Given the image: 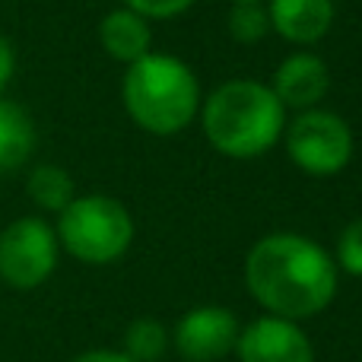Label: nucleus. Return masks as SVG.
Listing matches in <instances>:
<instances>
[{
    "mask_svg": "<svg viewBox=\"0 0 362 362\" xmlns=\"http://www.w3.org/2000/svg\"><path fill=\"white\" fill-rule=\"evenodd\" d=\"M242 362H315V350L302 327L286 318H257L238 334Z\"/></svg>",
    "mask_w": 362,
    "mask_h": 362,
    "instance_id": "nucleus-8",
    "label": "nucleus"
},
{
    "mask_svg": "<svg viewBox=\"0 0 362 362\" xmlns=\"http://www.w3.org/2000/svg\"><path fill=\"white\" fill-rule=\"evenodd\" d=\"M74 362H131L124 353H112V350H93V353H83Z\"/></svg>",
    "mask_w": 362,
    "mask_h": 362,
    "instance_id": "nucleus-19",
    "label": "nucleus"
},
{
    "mask_svg": "<svg viewBox=\"0 0 362 362\" xmlns=\"http://www.w3.org/2000/svg\"><path fill=\"white\" fill-rule=\"evenodd\" d=\"M35 150V124L29 112L10 99H0V175L13 172Z\"/></svg>",
    "mask_w": 362,
    "mask_h": 362,
    "instance_id": "nucleus-12",
    "label": "nucleus"
},
{
    "mask_svg": "<svg viewBox=\"0 0 362 362\" xmlns=\"http://www.w3.org/2000/svg\"><path fill=\"white\" fill-rule=\"evenodd\" d=\"M327 86H331L327 64L318 54L299 51V54H289L276 67L274 86L270 89L283 102V108H302V112H308V108H315L327 95Z\"/></svg>",
    "mask_w": 362,
    "mask_h": 362,
    "instance_id": "nucleus-9",
    "label": "nucleus"
},
{
    "mask_svg": "<svg viewBox=\"0 0 362 362\" xmlns=\"http://www.w3.org/2000/svg\"><path fill=\"white\" fill-rule=\"evenodd\" d=\"M238 344V321L229 308L204 305L178 321L175 346L187 362H216Z\"/></svg>",
    "mask_w": 362,
    "mask_h": 362,
    "instance_id": "nucleus-7",
    "label": "nucleus"
},
{
    "mask_svg": "<svg viewBox=\"0 0 362 362\" xmlns=\"http://www.w3.org/2000/svg\"><path fill=\"white\" fill-rule=\"evenodd\" d=\"M270 32L267 10L261 6V0H248V4H232L229 13V35L238 45H257Z\"/></svg>",
    "mask_w": 362,
    "mask_h": 362,
    "instance_id": "nucleus-15",
    "label": "nucleus"
},
{
    "mask_svg": "<svg viewBox=\"0 0 362 362\" xmlns=\"http://www.w3.org/2000/svg\"><path fill=\"white\" fill-rule=\"evenodd\" d=\"M337 264L353 276H362V219H353L337 242Z\"/></svg>",
    "mask_w": 362,
    "mask_h": 362,
    "instance_id": "nucleus-16",
    "label": "nucleus"
},
{
    "mask_svg": "<svg viewBox=\"0 0 362 362\" xmlns=\"http://www.w3.org/2000/svg\"><path fill=\"white\" fill-rule=\"evenodd\" d=\"M13 70H16V54H13V45L0 35V93L10 86Z\"/></svg>",
    "mask_w": 362,
    "mask_h": 362,
    "instance_id": "nucleus-18",
    "label": "nucleus"
},
{
    "mask_svg": "<svg viewBox=\"0 0 362 362\" xmlns=\"http://www.w3.org/2000/svg\"><path fill=\"white\" fill-rule=\"evenodd\" d=\"M134 219L127 206L105 194L74 197L57 219V245L83 264H112L131 248Z\"/></svg>",
    "mask_w": 362,
    "mask_h": 362,
    "instance_id": "nucleus-4",
    "label": "nucleus"
},
{
    "mask_svg": "<svg viewBox=\"0 0 362 362\" xmlns=\"http://www.w3.org/2000/svg\"><path fill=\"white\" fill-rule=\"evenodd\" d=\"M57 267V232L45 219L23 216L0 232V280L13 289H35Z\"/></svg>",
    "mask_w": 362,
    "mask_h": 362,
    "instance_id": "nucleus-6",
    "label": "nucleus"
},
{
    "mask_svg": "<svg viewBox=\"0 0 362 362\" xmlns=\"http://www.w3.org/2000/svg\"><path fill=\"white\" fill-rule=\"evenodd\" d=\"M245 280L267 312L302 321L331 305L337 293V264L312 238L276 232L248 251Z\"/></svg>",
    "mask_w": 362,
    "mask_h": 362,
    "instance_id": "nucleus-1",
    "label": "nucleus"
},
{
    "mask_svg": "<svg viewBox=\"0 0 362 362\" xmlns=\"http://www.w3.org/2000/svg\"><path fill=\"white\" fill-rule=\"evenodd\" d=\"M124 344H127L124 356L131 359V362H156L165 353V344H169V337H165V327L159 325V321L137 318L131 327H127Z\"/></svg>",
    "mask_w": 362,
    "mask_h": 362,
    "instance_id": "nucleus-14",
    "label": "nucleus"
},
{
    "mask_svg": "<svg viewBox=\"0 0 362 362\" xmlns=\"http://www.w3.org/2000/svg\"><path fill=\"white\" fill-rule=\"evenodd\" d=\"M267 19L270 29H276L286 42L312 45L331 29L334 4L331 0H270Z\"/></svg>",
    "mask_w": 362,
    "mask_h": 362,
    "instance_id": "nucleus-10",
    "label": "nucleus"
},
{
    "mask_svg": "<svg viewBox=\"0 0 362 362\" xmlns=\"http://www.w3.org/2000/svg\"><path fill=\"white\" fill-rule=\"evenodd\" d=\"M204 134L223 156L255 159L280 140L286 108L276 93L255 80H232L204 102Z\"/></svg>",
    "mask_w": 362,
    "mask_h": 362,
    "instance_id": "nucleus-2",
    "label": "nucleus"
},
{
    "mask_svg": "<svg viewBox=\"0 0 362 362\" xmlns=\"http://www.w3.org/2000/svg\"><path fill=\"white\" fill-rule=\"evenodd\" d=\"M232 4H248V0H232Z\"/></svg>",
    "mask_w": 362,
    "mask_h": 362,
    "instance_id": "nucleus-20",
    "label": "nucleus"
},
{
    "mask_svg": "<svg viewBox=\"0 0 362 362\" xmlns=\"http://www.w3.org/2000/svg\"><path fill=\"white\" fill-rule=\"evenodd\" d=\"M124 108L144 131L172 137L185 131L200 108V86L194 70L172 54H144L127 64Z\"/></svg>",
    "mask_w": 362,
    "mask_h": 362,
    "instance_id": "nucleus-3",
    "label": "nucleus"
},
{
    "mask_svg": "<svg viewBox=\"0 0 362 362\" xmlns=\"http://www.w3.org/2000/svg\"><path fill=\"white\" fill-rule=\"evenodd\" d=\"M25 191H29V197L35 200L42 210H51V213H61L64 206L76 197L74 178H70L61 165H38V169H32L29 181H25Z\"/></svg>",
    "mask_w": 362,
    "mask_h": 362,
    "instance_id": "nucleus-13",
    "label": "nucleus"
},
{
    "mask_svg": "<svg viewBox=\"0 0 362 362\" xmlns=\"http://www.w3.org/2000/svg\"><path fill=\"white\" fill-rule=\"evenodd\" d=\"M194 0H124L127 10H134L144 19H172L191 6Z\"/></svg>",
    "mask_w": 362,
    "mask_h": 362,
    "instance_id": "nucleus-17",
    "label": "nucleus"
},
{
    "mask_svg": "<svg viewBox=\"0 0 362 362\" xmlns=\"http://www.w3.org/2000/svg\"><path fill=\"white\" fill-rule=\"evenodd\" d=\"M286 153L308 175H337L353 156V131L340 115L308 108L289 124Z\"/></svg>",
    "mask_w": 362,
    "mask_h": 362,
    "instance_id": "nucleus-5",
    "label": "nucleus"
},
{
    "mask_svg": "<svg viewBox=\"0 0 362 362\" xmlns=\"http://www.w3.org/2000/svg\"><path fill=\"white\" fill-rule=\"evenodd\" d=\"M99 42H102V48H105L108 57L134 64L144 54H150L153 32H150V23H146L144 16H137L134 10L124 6V10H112L105 19H102Z\"/></svg>",
    "mask_w": 362,
    "mask_h": 362,
    "instance_id": "nucleus-11",
    "label": "nucleus"
}]
</instances>
